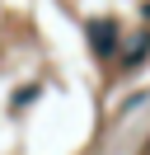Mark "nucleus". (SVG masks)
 <instances>
[{
    "label": "nucleus",
    "instance_id": "obj_1",
    "mask_svg": "<svg viewBox=\"0 0 150 155\" xmlns=\"http://www.w3.org/2000/svg\"><path fill=\"white\" fill-rule=\"evenodd\" d=\"M89 38H94V47H99V52H108V47H112V38H117V28H112V24H94Z\"/></svg>",
    "mask_w": 150,
    "mask_h": 155
}]
</instances>
